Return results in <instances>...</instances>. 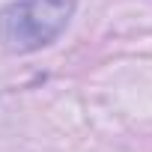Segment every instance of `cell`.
<instances>
[{
  "instance_id": "obj_1",
  "label": "cell",
  "mask_w": 152,
  "mask_h": 152,
  "mask_svg": "<svg viewBox=\"0 0 152 152\" xmlns=\"http://www.w3.org/2000/svg\"><path fill=\"white\" fill-rule=\"evenodd\" d=\"M72 15L75 0H15L0 9V45L9 54H33L51 45Z\"/></svg>"
}]
</instances>
